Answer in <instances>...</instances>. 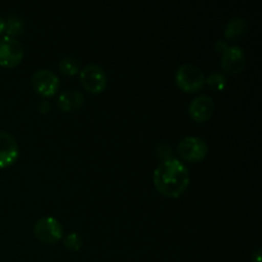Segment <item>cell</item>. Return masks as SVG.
<instances>
[{"mask_svg": "<svg viewBox=\"0 0 262 262\" xmlns=\"http://www.w3.org/2000/svg\"><path fill=\"white\" fill-rule=\"evenodd\" d=\"M191 179L188 168L179 159L161 160L154 171L156 189L166 197H178L187 189Z\"/></svg>", "mask_w": 262, "mask_h": 262, "instance_id": "cell-1", "label": "cell"}, {"mask_svg": "<svg viewBox=\"0 0 262 262\" xmlns=\"http://www.w3.org/2000/svg\"><path fill=\"white\" fill-rule=\"evenodd\" d=\"M217 51L222 53L220 63L222 68L229 73H238L242 72L246 66V54L242 48L237 45H228L225 41L217 40L215 43Z\"/></svg>", "mask_w": 262, "mask_h": 262, "instance_id": "cell-2", "label": "cell"}, {"mask_svg": "<svg viewBox=\"0 0 262 262\" xmlns=\"http://www.w3.org/2000/svg\"><path fill=\"white\" fill-rule=\"evenodd\" d=\"M176 82L186 92H196L205 86V74L200 67L184 63L176 72Z\"/></svg>", "mask_w": 262, "mask_h": 262, "instance_id": "cell-3", "label": "cell"}, {"mask_svg": "<svg viewBox=\"0 0 262 262\" xmlns=\"http://www.w3.org/2000/svg\"><path fill=\"white\" fill-rule=\"evenodd\" d=\"M207 152H209V146H207L206 141L197 136H187V137L182 138L177 147V154L182 159L192 161V163L204 160Z\"/></svg>", "mask_w": 262, "mask_h": 262, "instance_id": "cell-4", "label": "cell"}, {"mask_svg": "<svg viewBox=\"0 0 262 262\" xmlns=\"http://www.w3.org/2000/svg\"><path fill=\"white\" fill-rule=\"evenodd\" d=\"M79 78L84 89L92 94H99L104 91L107 84L106 72L96 63L87 64L86 67H83L79 72Z\"/></svg>", "mask_w": 262, "mask_h": 262, "instance_id": "cell-5", "label": "cell"}, {"mask_svg": "<svg viewBox=\"0 0 262 262\" xmlns=\"http://www.w3.org/2000/svg\"><path fill=\"white\" fill-rule=\"evenodd\" d=\"M36 238L43 243H55L63 237V225L56 217L42 216L33 225Z\"/></svg>", "mask_w": 262, "mask_h": 262, "instance_id": "cell-6", "label": "cell"}, {"mask_svg": "<svg viewBox=\"0 0 262 262\" xmlns=\"http://www.w3.org/2000/svg\"><path fill=\"white\" fill-rule=\"evenodd\" d=\"M23 54V45L17 38L7 35L0 37V66L8 68L18 66L22 61Z\"/></svg>", "mask_w": 262, "mask_h": 262, "instance_id": "cell-7", "label": "cell"}, {"mask_svg": "<svg viewBox=\"0 0 262 262\" xmlns=\"http://www.w3.org/2000/svg\"><path fill=\"white\" fill-rule=\"evenodd\" d=\"M33 90L42 96H53L59 89V77L48 68L37 69L31 77Z\"/></svg>", "mask_w": 262, "mask_h": 262, "instance_id": "cell-8", "label": "cell"}, {"mask_svg": "<svg viewBox=\"0 0 262 262\" xmlns=\"http://www.w3.org/2000/svg\"><path fill=\"white\" fill-rule=\"evenodd\" d=\"M188 113L189 117L196 122H205L211 118L214 113V100L207 94L197 95L189 104Z\"/></svg>", "mask_w": 262, "mask_h": 262, "instance_id": "cell-9", "label": "cell"}, {"mask_svg": "<svg viewBox=\"0 0 262 262\" xmlns=\"http://www.w3.org/2000/svg\"><path fill=\"white\" fill-rule=\"evenodd\" d=\"M18 154L19 148L14 136L7 130H0V168L12 165L18 159Z\"/></svg>", "mask_w": 262, "mask_h": 262, "instance_id": "cell-10", "label": "cell"}, {"mask_svg": "<svg viewBox=\"0 0 262 262\" xmlns=\"http://www.w3.org/2000/svg\"><path fill=\"white\" fill-rule=\"evenodd\" d=\"M83 94L78 90H66L58 96L56 104L61 112H73L83 104Z\"/></svg>", "mask_w": 262, "mask_h": 262, "instance_id": "cell-11", "label": "cell"}, {"mask_svg": "<svg viewBox=\"0 0 262 262\" xmlns=\"http://www.w3.org/2000/svg\"><path fill=\"white\" fill-rule=\"evenodd\" d=\"M248 31V23L247 20L243 17H233L230 18L227 22L224 27V36L227 37V40L233 41V42H238L242 37H245V35Z\"/></svg>", "mask_w": 262, "mask_h": 262, "instance_id": "cell-12", "label": "cell"}, {"mask_svg": "<svg viewBox=\"0 0 262 262\" xmlns=\"http://www.w3.org/2000/svg\"><path fill=\"white\" fill-rule=\"evenodd\" d=\"M25 28L26 23L25 20H23V18L19 17V15L12 14L9 15V17H7V19H5L4 31L7 32V36L15 37V36L22 35Z\"/></svg>", "mask_w": 262, "mask_h": 262, "instance_id": "cell-13", "label": "cell"}, {"mask_svg": "<svg viewBox=\"0 0 262 262\" xmlns=\"http://www.w3.org/2000/svg\"><path fill=\"white\" fill-rule=\"evenodd\" d=\"M59 71L61 72L66 76H74L79 72L81 69V64H79V60L74 56H64L58 64Z\"/></svg>", "mask_w": 262, "mask_h": 262, "instance_id": "cell-14", "label": "cell"}, {"mask_svg": "<svg viewBox=\"0 0 262 262\" xmlns=\"http://www.w3.org/2000/svg\"><path fill=\"white\" fill-rule=\"evenodd\" d=\"M205 83L209 84L210 89L215 90V91H220V90H224L225 86L228 83L227 76L222 72H212L209 76L205 77Z\"/></svg>", "mask_w": 262, "mask_h": 262, "instance_id": "cell-15", "label": "cell"}, {"mask_svg": "<svg viewBox=\"0 0 262 262\" xmlns=\"http://www.w3.org/2000/svg\"><path fill=\"white\" fill-rule=\"evenodd\" d=\"M64 246L68 250L72 251H78L82 247V238L78 233L72 232L64 237Z\"/></svg>", "mask_w": 262, "mask_h": 262, "instance_id": "cell-16", "label": "cell"}, {"mask_svg": "<svg viewBox=\"0 0 262 262\" xmlns=\"http://www.w3.org/2000/svg\"><path fill=\"white\" fill-rule=\"evenodd\" d=\"M252 262H261V248H256L252 252Z\"/></svg>", "mask_w": 262, "mask_h": 262, "instance_id": "cell-17", "label": "cell"}, {"mask_svg": "<svg viewBox=\"0 0 262 262\" xmlns=\"http://www.w3.org/2000/svg\"><path fill=\"white\" fill-rule=\"evenodd\" d=\"M38 109L41 110V113H46L49 109H50V104H49V102H46V101H42L40 104V106H38Z\"/></svg>", "mask_w": 262, "mask_h": 262, "instance_id": "cell-18", "label": "cell"}, {"mask_svg": "<svg viewBox=\"0 0 262 262\" xmlns=\"http://www.w3.org/2000/svg\"><path fill=\"white\" fill-rule=\"evenodd\" d=\"M4 26H5V19L2 17V15H0V33L4 31Z\"/></svg>", "mask_w": 262, "mask_h": 262, "instance_id": "cell-19", "label": "cell"}]
</instances>
